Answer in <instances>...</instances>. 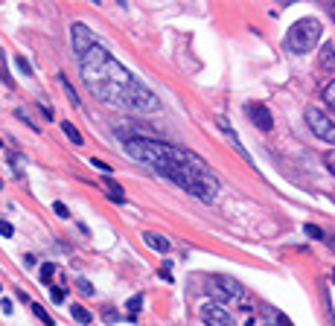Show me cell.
I'll return each instance as SVG.
<instances>
[{"label": "cell", "mask_w": 335, "mask_h": 326, "mask_svg": "<svg viewBox=\"0 0 335 326\" xmlns=\"http://www.w3.org/2000/svg\"><path fill=\"white\" fill-rule=\"evenodd\" d=\"M123 152L131 154L134 160L146 163L149 169L160 172L163 178H169L172 184H178L184 192H190L198 201H213L219 195V178L213 175V169L193 152L169 146L163 140H152V137H125L123 140Z\"/></svg>", "instance_id": "6da1fadb"}, {"label": "cell", "mask_w": 335, "mask_h": 326, "mask_svg": "<svg viewBox=\"0 0 335 326\" xmlns=\"http://www.w3.org/2000/svg\"><path fill=\"white\" fill-rule=\"evenodd\" d=\"M79 67H82V79L88 90L96 99L120 105L125 111H137V114H155L160 108L158 96L146 85H140L99 41L79 55Z\"/></svg>", "instance_id": "7a4b0ae2"}, {"label": "cell", "mask_w": 335, "mask_h": 326, "mask_svg": "<svg viewBox=\"0 0 335 326\" xmlns=\"http://www.w3.org/2000/svg\"><path fill=\"white\" fill-rule=\"evenodd\" d=\"M321 32H324V26H321V20H315V17H300V20H295V26L286 32V47H289V52H298V55L309 52L312 47H318Z\"/></svg>", "instance_id": "3957f363"}, {"label": "cell", "mask_w": 335, "mask_h": 326, "mask_svg": "<svg viewBox=\"0 0 335 326\" xmlns=\"http://www.w3.org/2000/svg\"><path fill=\"white\" fill-rule=\"evenodd\" d=\"M207 294L213 297V303H230V306H248V294L242 289L239 280L233 277H210L207 280Z\"/></svg>", "instance_id": "277c9868"}, {"label": "cell", "mask_w": 335, "mask_h": 326, "mask_svg": "<svg viewBox=\"0 0 335 326\" xmlns=\"http://www.w3.org/2000/svg\"><path fill=\"white\" fill-rule=\"evenodd\" d=\"M306 122H309V128H312V134H315L318 140L335 143V122L324 114V111H318L315 105H312V108H306Z\"/></svg>", "instance_id": "5b68a950"}, {"label": "cell", "mask_w": 335, "mask_h": 326, "mask_svg": "<svg viewBox=\"0 0 335 326\" xmlns=\"http://www.w3.org/2000/svg\"><path fill=\"white\" fill-rule=\"evenodd\" d=\"M201 321L207 326H233V315L225 309V306H219V303H204L201 306Z\"/></svg>", "instance_id": "8992f818"}, {"label": "cell", "mask_w": 335, "mask_h": 326, "mask_svg": "<svg viewBox=\"0 0 335 326\" xmlns=\"http://www.w3.org/2000/svg\"><path fill=\"white\" fill-rule=\"evenodd\" d=\"M245 114H248V120H251L260 131H271V128H274L271 111H268L263 102H245Z\"/></svg>", "instance_id": "52a82bcc"}, {"label": "cell", "mask_w": 335, "mask_h": 326, "mask_svg": "<svg viewBox=\"0 0 335 326\" xmlns=\"http://www.w3.org/2000/svg\"><path fill=\"white\" fill-rule=\"evenodd\" d=\"M70 32H73V52H76V58L99 41V38H96V35H93L85 23H73V29H70Z\"/></svg>", "instance_id": "ba28073f"}, {"label": "cell", "mask_w": 335, "mask_h": 326, "mask_svg": "<svg viewBox=\"0 0 335 326\" xmlns=\"http://www.w3.org/2000/svg\"><path fill=\"white\" fill-rule=\"evenodd\" d=\"M260 315H263V324L265 326H295L280 309H274V306H263Z\"/></svg>", "instance_id": "9c48e42d"}, {"label": "cell", "mask_w": 335, "mask_h": 326, "mask_svg": "<svg viewBox=\"0 0 335 326\" xmlns=\"http://www.w3.org/2000/svg\"><path fill=\"white\" fill-rule=\"evenodd\" d=\"M318 67L327 70V73H335V47H321V55H318Z\"/></svg>", "instance_id": "30bf717a"}, {"label": "cell", "mask_w": 335, "mask_h": 326, "mask_svg": "<svg viewBox=\"0 0 335 326\" xmlns=\"http://www.w3.org/2000/svg\"><path fill=\"white\" fill-rule=\"evenodd\" d=\"M219 128H222V131H225V134H228V140H230V146H233V149H236V152H242V154H245V157H248V152H245V149H242V143H239V137H236V131H233V125H230V122H228V120H225V117H222V120H219Z\"/></svg>", "instance_id": "8fae6325"}, {"label": "cell", "mask_w": 335, "mask_h": 326, "mask_svg": "<svg viewBox=\"0 0 335 326\" xmlns=\"http://www.w3.org/2000/svg\"><path fill=\"white\" fill-rule=\"evenodd\" d=\"M143 242L149 245V248H155V251H160V254H166L169 251V239H163V236H158V233H143Z\"/></svg>", "instance_id": "7c38bea8"}, {"label": "cell", "mask_w": 335, "mask_h": 326, "mask_svg": "<svg viewBox=\"0 0 335 326\" xmlns=\"http://www.w3.org/2000/svg\"><path fill=\"white\" fill-rule=\"evenodd\" d=\"M105 195H108L111 201H117V204L125 201V192H123V187H120L117 181H105Z\"/></svg>", "instance_id": "4fadbf2b"}, {"label": "cell", "mask_w": 335, "mask_h": 326, "mask_svg": "<svg viewBox=\"0 0 335 326\" xmlns=\"http://www.w3.org/2000/svg\"><path fill=\"white\" fill-rule=\"evenodd\" d=\"M125 309H128V318L137 321V315H140V309H143V294H134V297L125 303Z\"/></svg>", "instance_id": "5bb4252c"}, {"label": "cell", "mask_w": 335, "mask_h": 326, "mask_svg": "<svg viewBox=\"0 0 335 326\" xmlns=\"http://www.w3.org/2000/svg\"><path fill=\"white\" fill-rule=\"evenodd\" d=\"M61 131L70 137V143H76V146H79V143H85V140H82V134L76 131V125H73V122H67V120H64V122H61Z\"/></svg>", "instance_id": "9a60e30c"}, {"label": "cell", "mask_w": 335, "mask_h": 326, "mask_svg": "<svg viewBox=\"0 0 335 326\" xmlns=\"http://www.w3.org/2000/svg\"><path fill=\"white\" fill-rule=\"evenodd\" d=\"M70 312H73V318H76L79 324H90V321H93V315H90V312H88L85 306H73Z\"/></svg>", "instance_id": "2e32d148"}, {"label": "cell", "mask_w": 335, "mask_h": 326, "mask_svg": "<svg viewBox=\"0 0 335 326\" xmlns=\"http://www.w3.org/2000/svg\"><path fill=\"white\" fill-rule=\"evenodd\" d=\"M53 274H55V265H53V262H44V265H41V283L50 286V283H53Z\"/></svg>", "instance_id": "e0dca14e"}, {"label": "cell", "mask_w": 335, "mask_h": 326, "mask_svg": "<svg viewBox=\"0 0 335 326\" xmlns=\"http://www.w3.org/2000/svg\"><path fill=\"white\" fill-rule=\"evenodd\" d=\"M303 230H306V236H309V239H318V242H324V236H327V233H324L318 224H306Z\"/></svg>", "instance_id": "ac0fdd59"}, {"label": "cell", "mask_w": 335, "mask_h": 326, "mask_svg": "<svg viewBox=\"0 0 335 326\" xmlns=\"http://www.w3.org/2000/svg\"><path fill=\"white\" fill-rule=\"evenodd\" d=\"M29 306H32V312H35V315H38V318L44 321V326H55V324H53V318H50V315L44 312V306H38V303H29Z\"/></svg>", "instance_id": "d6986e66"}, {"label": "cell", "mask_w": 335, "mask_h": 326, "mask_svg": "<svg viewBox=\"0 0 335 326\" xmlns=\"http://www.w3.org/2000/svg\"><path fill=\"white\" fill-rule=\"evenodd\" d=\"M61 85H64V90H67V96H70V102H73V105H76V108H79V96H76V90H73V87H70V82H67V79H64V76H61Z\"/></svg>", "instance_id": "ffe728a7"}, {"label": "cell", "mask_w": 335, "mask_h": 326, "mask_svg": "<svg viewBox=\"0 0 335 326\" xmlns=\"http://www.w3.org/2000/svg\"><path fill=\"white\" fill-rule=\"evenodd\" d=\"M324 102H327L330 108H335V82L327 87V90H324Z\"/></svg>", "instance_id": "44dd1931"}, {"label": "cell", "mask_w": 335, "mask_h": 326, "mask_svg": "<svg viewBox=\"0 0 335 326\" xmlns=\"http://www.w3.org/2000/svg\"><path fill=\"white\" fill-rule=\"evenodd\" d=\"M15 64H18V67H20V73H26V76H29V73H32V67H29V61H26V58H23V55H15Z\"/></svg>", "instance_id": "7402d4cb"}, {"label": "cell", "mask_w": 335, "mask_h": 326, "mask_svg": "<svg viewBox=\"0 0 335 326\" xmlns=\"http://www.w3.org/2000/svg\"><path fill=\"white\" fill-rule=\"evenodd\" d=\"M53 210H55V216H58V219H70V210H67L61 201H55V204H53Z\"/></svg>", "instance_id": "603a6c76"}, {"label": "cell", "mask_w": 335, "mask_h": 326, "mask_svg": "<svg viewBox=\"0 0 335 326\" xmlns=\"http://www.w3.org/2000/svg\"><path fill=\"white\" fill-rule=\"evenodd\" d=\"M76 289H79L82 294H93V286H90L88 280H76Z\"/></svg>", "instance_id": "cb8c5ba5"}, {"label": "cell", "mask_w": 335, "mask_h": 326, "mask_svg": "<svg viewBox=\"0 0 335 326\" xmlns=\"http://www.w3.org/2000/svg\"><path fill=\"white\" fill-rule=\"evenodd\" d=\"M50 297H53V303H61L64 300V289H50Z\"/></svg>", "instance_id": "d4e9b609"}, {"label": "cell", "mask_w": 335, "mask_h": 326, "mask_svg": "<svg viewBox=\"0 0 335 326\" xmlns=\"http://www.w3.org/2000/svg\"><path fill=\"white\" fill-rule=\"evenodd\" d=\"M12 233H15V230H12V224H9V222H0V236H3V239H9Z\"/></svg>", "instance_id": "484cf974"}, {"label": "cell", "mask_w": 335, "mask_h": 326, "mask_svg": "<svg viewBox=\"0 0 335 326\" xmlns=\"http://www.w3.org/2000/svg\"><path fill=\"white\" fill-rule=\"evenodd\" d=\"M90 163H93V166H96V169H102V172H111V166H108V163H102V160H99V157H93V160H90Z\"/></svg>", "instance_id": "4316f807"}, {"label": "cell", "mask_w": 335, "mask_h": 326, "mask_svg": "<svg viewBox=\"0 0 335 326\" xmlns=\"http://www.w3.org/2000/svg\"><path fill=\"white\" fill-rule=\"evenodd\" d=\"M102 318H105V321H117V318H120V315H117V312H114V309H105V312H102Z\"/></svg>", "instance_id": "83f0119b"}, {"label": "cell", "mask_w": 335, "mask_h": 326, "mask_svg": "<svg viewBox=\"0 0 335 326\" xmlns=\"http://www.w3.org/2000/svg\"><path fill=\"white\" fill-rule=\"evenodd\" d=\"M327 166H330V172L335 175V152H330V154H327Z\"/></svg>", "instance_id": "f1b7e54d"}, {"label": "cell", "mask_w": 335, "mask_h": 326, "mask_svg": "<svg viewBox=\"0 0 335 326\" xmlns=\"http://www.w3.org/2000/svg\"><path fill=\"white\" fill-rule=\"evenodd\" d=\"M324 242H327V245L335 251V236H330V233H327V236H324Z\"/></svg>", "instance_id": "f546056e"}, {"label": "cell", "mask_w": 335, "mask_h": 326, "mask_svg": "<svg viewBox=\"0 0 335 326\" xmlns=\"http://www.w3.org/2000/svg\"><path fill=\"white\" fill-rule=\"evenodd\" d=\"M333 283H335V271H333Z\"/></svg>", "instance_id": "4dcf8cb0"}, {"label": "cell", "mask_w": 335, "mask_h": 326, "mask_svg": "<svg viewBox=\"0 0 335 326\" xmlns=\"http://www.w3.org/2000/svg\"><path fill=\"white\" fill-rule=\"evenodd\" d=\"M0 189H3V181H0Z\"/></svg>", "instance_id": "1f68e13d"}, {"label": "cell", "mask_w": 335, "mask_h": 326, "mask_svg": "<svg viewBox=\"0 0 335 326\" xmlns=\"http://www.w3.org/2000/svg\"><path fill=\"white\" fill-rule=\"evenodd\" d=\"M0 146H3V140H0Z\"/></svg>", "instance_id": "d6a6232c"}, {"label": "cell", "mask_w": 335, "mask_h": 326, "mask_svg": "<svg viewBox=\"0 0 335 326\" xmlns=\"http://www.w3.org/2000/svg\"><path fill=\"white\" fill-rule=\"evenodd\" d=\"M0 289H3V286H0Z\"/></svg>", "instance_id": "836d02e7"}]
</instances>
